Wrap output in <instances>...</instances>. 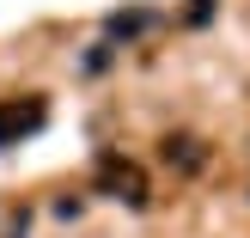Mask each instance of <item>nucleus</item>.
Wrapping results in <instances>:
<instances>
[{"mask_svg": "<svg viewBox=\"0 0 250 238\" xmlns=\"http://www.w3.org/2000/svg\"><path fill=\"white\" fill-rule=\"evenodd\" d=\"M98 183H104L116 202H128V208L146 202V177H141V165H128V159H104V165H98Z\"/></svg>", "mask_w": 250, "mask_h": 238, "instance_id": "obj_1", "label": "nucleus"}, {"mask_svg": "<svg viewBox=\"0 0 250 238\" xmlns=\"http://www.w3.org/2000/svg\"><path fill=\"white\" fill-rule=\"evenodd\" d=\"M37 122H43V98H6V104H0V147L24 141Z\"/></svg>", "mask_w": 250, "mask_h": 238, "instance_id": "obj_2", "label": "nucleus"}, {"mask_svg": "<svg viewBox=\"0 0 250 238\" xmlns=\"http://www.w3.org/2000/svg\"><path fill=\"white\" fill-rule=\"evenodd\" d=\"M165 159H171V171H183V177H195V171L208 165V147L195 141V134H165Z\"/></svg>", "mask_w": 250, "mask_h": 238, "instance_id": "obj_3", "label": "nucleus"}]
</instances>
